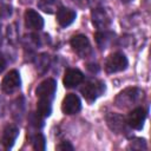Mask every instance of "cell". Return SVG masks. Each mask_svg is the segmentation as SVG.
<instances>
[{"mask_svg":"<svg viewBox=\"0 0 151 151\" xmlns=\"http://www.w3.org/2000/svg\"><path fill=\"white\" fill-rule=\"evenodd\" d=\"M144 98H145V93L143 90L138 87H127L116 97L114 104L119 109H129L140 103Z\"/></svg>","mask_w":151,"mask_h":151,"instance_id":"1","label":"cell"},{"mask_svg":"<svg viewBox=\"0 0 151 151\" xmlns=\"http://www.w3.org/2000/svg\"><path fill=\"white\" fill-rule=\"evenodd\" d=\"M104 91H105V84L103 81L94 80V79L86 81L83 85V87L80 88L83 97L90 103L94 101L99 96H101L104 93Z\"/></svg>","mask_w":151,"mask_h":151,"instance_id":"2","label":"cell"},{"mask_svg":"<svg viewBox=\"0 0 151 151\" xmlns=\"http://www.w3.org/2000/svg\"><path fill=\"white\" fill-rule=\"evenodd\" d=\"M127 58L120 53V52H114L110 54L106 60H105V71L107 73H116L124 71L127 67Z\"/></svg>","mask_w":151,"mask_h":151,"instance_id":"3","label":"cell"},{"mask_svg":"<svg viewBox=\"0 0 151 151\" xmlns=\"http://www.w3.org/2000/svg\"><path fill=\"white\" fill-rule=\"evenodd\" d=\"M55 88H57L55 80L52 78H47L38 85V87L35 90V94L39 99L52 101L54 93H55Z\"/></svg>","mask_w":151,"mask_h":151,"instance_id":"4","label":"cell"},{"mask_svg":"<svg viewBox=\"0 0 151 151\" xmlns=\"http://www.w3.org/2000/svg\"><path fill=\"white\" fill-rule=\"evenodd\" d=\"M71 47L81 58L87 57L91 53V44L86 35L77 34L71 39Z\"/></svg>","mask_w":151,"mask_h":151,"instance_id":"5","label":"cell"},{"mask_svg":"<svg viewBox=\"0 0 151 151\" xmlns=\"http://www.w3.org/2000/svg\"><path fill=\"white\" fill-rule=\"evenodd\" d=\"M91 18H92V24L98 29H106L112 21L110 13L105 8H94L91 12Z\"/></svg>","mask_w":151,"mask_h":151,"instance_id":"6","label":"cell"},{"mask_svg":"<svg viewBox=\"0 0 151 151\" xmlns=\"http://www.w3.org/2000/svg\"><path fill=\"white\" fill-rule=\"evenodd\" d=\"M146 119V110L144 107H134L132 111H130L127 118H126V123L130 127L134 129V130H140L144 126V122Z\"/></svg>","mask_w":151,"mask_h":151,"instance_id":"7","label":"cell"},{"mask_svg":"<svg viewBox=\"0 0 151 151\" xmlns=\"http://www.w3.org/2000/svg\"><path fill=\"white\" fill-rule=\"evenodd\" d=\"M20 86V74L17 70L9 71L2 79L1 83V88L6 93H12L14 92L18 87Z\"/></svg>","mask_w":151,"mask_h":151,"instance_id":"8","label":"cell"},{"mask_svg":"<svg viewBox=\"0 0 151 151\" xmlns=\"http://www.w3.org/2000/svg\"><path fill=\"white\" fill-rule=\"evenodd\" d=\"M81 109V101L77 94L70 93L67 94L61 103V111L65 114H74L79 112Z\"/></svg>","mask_w":151,"mask_h":151,"instance_id":"9","label":"cell"},{"mask_svg":"<svg viewBox=\"0 0 151 151\" xmlns=\"http://www.w3.org/2000/svg\"><path fill=\"white\" fill-rule=\"evenodd\" d=\"M106 123L109 125V127L111 129V131H113L114 133H123L126 132V119L118 113H109L106 116Z\"/></svg>","mask_w":151,"mask_h":151,"instance_id":"10","label":"cell"},{"mask_svg":"<svg viewBox=\"0 0 151 151\" xmlns=\"http://www.w3.org/2000/svg\"><path fill=\"white\" fill-rule=\"evenodd\" d=\"M25 25L27 28L29 29H35V31H39L44 26V19L42 17L35 12L34 9H27L25 12Z\"/></svg>","mask_w":151,"mask_h":151,"instance_id":"11","label":"cell"},{"mask_svg":"<svg viewBox=\"0 0 151 151\" xmlns=\"http://www.w3.org/2000/svg\"><path fill=\"white\" fill-rule=\"evenodd\" d=\"M83 79H84V74L79 70H77V68H67L65 71L63 83H64L65 87L71 88V87H76L77 85H79L83 81Z\"/></svg>","mask_w":151,"mask_h":151,"instance_id":"12","label":"cell"},{"mask_svg":"<svg viewBox=\"0 0 151 151\" xmlns=\"http://www.w3.org/2000/svg\"><path fill=\"white\" fill-rule=\"evenodd\" d=\"M19 134V129L14 124H7L2 131V137H1V143L6 149H9L13 146L17 137Z\"/></svg>","mask_w":151,"mask_h":151,"instance_id":"13","label":"cell"},{"mask_svg":"<svg viewBox=\"0 0 151 151\" xmlns=\"http://www.w3.org/2000/svg\"><path fill=\"white\" fill-rule=\"evenodd\" d=\"M76 19V12L67 7H59L57 11V21L61 27L70 26Z\"/></svg>","mask_w":151,"mask_h":151,"instance_id":"14","label":"cell"},{"mask_svg":"<svg viewBox=\"0 0 151 151\" xmlns=\"http://www.w3.org/2000/svg\"><path fill=\"white\" fill-rule=\"evenodd\" d=\"M96 41L100 50L109 48V46L113 42V34L110 32H105V31L98 32L96 34Z\"/></svg>","mask_w":151,"mask_h":151,"instance_id":"15","label":"cell"},{"mask_svg":"<svg viewBox=\"0 0 151 151\" xmlns=\"http://www.w3.org/2000/svg\"><path fill=\"white\" fill-rule=\"evenodd\" d=\"M38 7L45 13H53L60 7L59 0H39Z\"/></svg>","mask_w":151,"mask_h":151,"instance_id":"16","label":"cell"},{"mask_svg":"<svg viewBox=\"0 0 151 151\" xmlns=\"http://www.w3.org/2000/svg\"><path fill=\"white\" fill-rule=\"evenodd\" d=\"M52 101L50 100H42V99H39L38 103H37V113L39 116H41L42 118L45 117H48L52 112Z\"/></svg>","mask_w":151,"mask_h":151,"instance_id":"17","label":"cell"},{"mask_svg":"<svg viewBox=\"0 0 151 151\" xmlns=\"http://www.w3.org/2000/svg\"><path fill=\"white\" fill-rule=\"evenodd\" d=\"M50 64H51V59H50L48 54L41 53V54L37 55V58H35V67H37V70L39 72H41V73L45 72L48 68Z\"/></svg>","mask_w":151,"mask_h":151,"instance_id":"18","label":"cell"},{"mask_svg":"<svg viewBox=\"0 0 151 151\" xmlns=\"http://www.w3.org/2000/svg\"><path fill=\"white\" fill-rule=\"evenodd\" d=\"M32 146L34 150H45V147H46L45 137L41 133L34 134V137L32 138Z\"/></svg>","mask_w":151,"mask_h":151,"instance_id":"19","label":"cell"},{"mask_svg":"<svg viewBox=\"0 0 151 151\" xmlns=\"http://www.w3.org/2000/svg\"><path fill=\"white\" fill-rule=\"evenodd\" d=\"M18 38H19V32H18L17 25L15 24L8 25V27H7V39H8V41L11 44H15Z\"/></svg>","mask_w":151,"mask_h":151,"instance_id":"20","label":"cell"},{"mask_svg":"<svg viewBox=\"0 0 151 151\" xmlns=\"http://www.w3.org/2000/svg\"><path fill=\"white\" fill-rule=\"evenodd\" d=\"M28 120H29V124L37 129H40L44 126V122H42V117L39 116L37 112H32L29 113V117H28Z\"/></svg>","mask_w":151,"mask_h":151,"instance_id":"21","label":"cell"},{"mask_svg":"<svg viewBox=\"0 0 151 151\" xmlns=\"http://www.w3.org/2000/svg\"><path fill=\"white\" fill-rule=\"evenodd\" d=\"M129 149H132V150H146L147 149V145H146V142L144 139H140V138H137L134 140H131L130 145H129Z\"/></svg>","mask_w":151,"mask_h":151,"instance_id":"22","label":"cell"},{"mask_svg":"<svg viewBox=\"0 0 151 151\" xmlns=\"http://www.w3.org/2000/svg\"><path fill=\"white\" fill-rule=\"evenodd\" d=\"M11 13H12V7L8 6V5L2 6L1 9H0V14H1L2 17H8V15H11Z\"/></svg>","mask_w":151,"mask_h":151,"instance_id":"23","label":"cell"},{"mask_svg":"<svg viewBox=\"0 0 151 151\" xmlns=\"http://www.w3.org/2000/svg\"><path fill=\"white\" fill-rule=\"evenodd\" d=\"M57 150H73V146L70 142H63L57 146Z\"/></svg>","mask_w":151,"mask_h":151,"instance_id":"24","label":"cell"},{"mask_svg":"<svg viewBox=\"0 0 151 151\" xmlns=\"http://www.w3.org/2000/svg\"><path fill=\"white\" fill-rule=\"evenodd\" d=\"M5 66H6V60H5V58H4V55L0 53V72L5 68Z\"/></svg>","mask_w":151,"mask_h":151,"instance_id":"25","label":"cell"},{"mask_svg":"<svg viewBox=\"0 0 151 151\" xmlns=\"http://www.w3.org/2000/svg\"><path fill=\"white\" fill-rule=\"evenodd\" d=\"M130 1H132V0H122V2H130Z\"/></svg>","mask_w":151,"mask_h":151,"instance_id":"26","label":"cell"},{"mask_svg":"<svg viewBox=\"0 0 151 151\" xmlns=\"http://www.w3.org/2000/svg\"><path fill=\"white\" fill-rule=\"evenodd\" d=\"M0 27H1V22H0ZM0 44H1V33H0Z\"/></svg>","mask_w":151,"mask_h":151,"instance_id":"27","label":"cell"}]
</instances>
